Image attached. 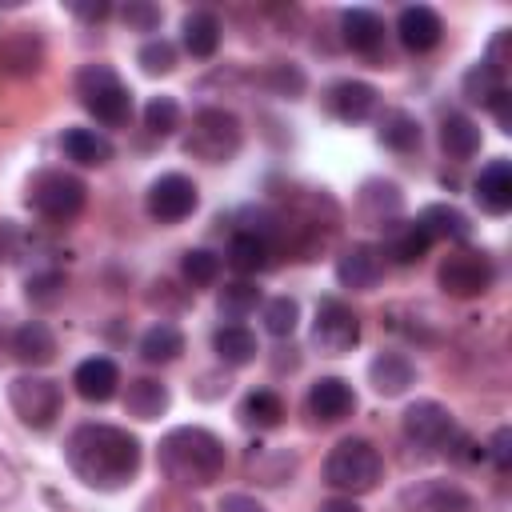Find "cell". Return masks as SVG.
Returning a JSON list of instances; mask_svg holds the SVG:
<instances>
[{
  "mask_svg": "<svg viewBox=\"0 0 512 512\" xmlns=\"http://www.w3.org/2000/svg\"><path fill=\"white\" fill-rule=\"evenodd\" d=\"M140 440L116 424H76L64 440V460L88 488L116 492L140 472Z\"/></svg>",
  "mask_w": 512,
  "mask_h": 512,
  "instance_id": "obj_1",
  "label": "cell"
},
{
  "mask_svg": "<svg viewBox=\"0 0 512 512\" xmlns=\"http://www.w3.org/2000/svg\"><path fill=\"white\" fill-rule=\"evenodd\" d=\"M224 440L208 428H196V424H180L172 432L160 436V448H156V464H160V476L188 492V488H208L212 480H220L224 472Z\"/></svg>",
  "mask_w": 512,
  "mask_h": 512,
  "instance_id": "obj_2",
  "label": "cell"
},
{
  "mask_svg": "<svg viewBox=\"0 0 512 512\" xmlns=\"http://www.w3.org/2000/svg\"><path fill=\"white\" fill-rule=\"evenodd\" d=\"M384 472V460L380 452L372 448V440L364 436H344L328 460H324V480L340 492V496H360V492H372L376 480Z\"/></svg>",
  "mask_w": 512,
  "mask_h": 512,
  "instance_id": "obj_3",
  "label": "cell"
},
{
  "mask_svg": "<svg viewBox=\"0 0 512 512\" xmlns=\"http://www.w3.org/2000/svg\"><path fill=\"white\" fill-rule=\"evenodd\" d=\"M244 144V128L236 120V112L228 108H200L184 132V152L204 160V164H224L240 152Z\"/></svg>",
  "mask_w": 512,
  "mask_h": 512,
  "instance_id": "obj_4",
  "label": "cell"
},
{
  "mask_svg": "<svg viewBox=\"0 0 512 512\" xmlns=\"http://www.w3.org/2000/svg\"><path fill=\"white\" fill-rule=\"evenodd\" d=\"M76 96L108 128H120L132 116V92L124 88V80L108 64H84L76 72Z\"/></svg>",
  "mask_w": 512,
  "mask_h": 512,
  "instance_id": "obj_5",
  "label": "cell"
},
{
  "mask_svg": "<svg viewBox=\"0 0 512 512\" xmlns=\"http://www.w3.org/2000/svg\"><path fill=\"white\" fill-rule=\"evenodd\" d=\"M28 204H32L44 220L68 224V220H76V216L84 212V204H88V184H84L80 176L64 172V168L36 172V176L28 180Z\"/></svg>",
  "mask_w": 512,
  "mask_h": 512,
  "instance_id": "obj_6",
  "label": "cell"
},
{
  "mask_svg": "<svg viewBox=\"0 0 512 512\" xmlns=\"http://www.w3.org/2000/svg\"><path fill=\"white\" fill-rule=\"evenodd\" d=\"M8 404H12V412L20 416L24 428L44 432V428L56 424L64 396H60V384H56V380L36 376V372H24V376H16V380L8 384Z\"/></svg>",
  "mask_w": 512,
  "mask_h": 512,
  "instance_id": "obj_7",
  "label": "cell"
},
{
  "mask_svg": "<svg viewBox=\"0 0 512 512\" xmlns=\"http://www.w3.org/2000/svg\"><path fill=\"white\" fill-rule=\"evenodd\" d=\"M492 280H496V268H492L488 252H476V248H460V252L444 256L436 268V284L456 300L484 296L492 288Z\"/></svg>",
  "mask_w": 512,
  "mask_h": 512,
  "instance_id": "obj_8",
  "label": "cell"
},
{
  "mask_svg": "<svg viewBox=\"0 0 512 512\" xmlns=\"http://www.w3.org/2000/svg\"><path fill=\"white\" fill-rule=\"evenodd\" d=\"M400 432H404V440H408L412 448H420V452H440V448L452 444L456 424H452V412H448L440 400H416V404L404 408Z\"/></svg>",
  "mask_w": 512,
  "mask_h": 512,
  "instance_id": "obj_9",
  "label": "cell"
},
{
  "mask_svg": "<svg viewBox=\"0 0 512 512\" xmlns=\"http://www.w3.org/2000/svg\"><path fill=\"white\" fill-rule=\"evenodd\" d=\"M360 340V316L352 312V304L328 296L316 304V320H312V344L328 356H340V352H352Z\"/></svg>",
  "mask_w": 512,
  "mask_h": 512,
  "instance_id": "obj_10",
  "label": "cell"
},
{
  "mask_svg": "<svg viewBox=\"0 0 512 512\" xmlns=\"http://www.w3.org/2000/svg\"><path fill=\"white\" fill-rule=\"evenodd\" d=\"M196 204H200V192H196V184H192L184 172H164V176H156V180L148 184V192H144V208H148V216L160 220V224H176V220L192 216Z\"/></svg>",
  "mask_w": 512,
  "mask_h": 512,
  "instance_id": "obj_11",
  "label": "cell"
},
{
  "mask_svg": "<svg viewBox=\"0 0 512 512\" xmlns=\"http://www.w3.org/2000/svg\"><path fill=\"white\" fill-rule=\"evenodd\" d=\"M384 276V252L376 244H348L340 256H336V280L352 292H368L376 288Z\"/></svg>",
  "mask_w": 512,
  "mask_h": 512,
  "instance_id": "obj_12",
  "label": "cell"
},
{
  "mask_svg": "<svg viewBox=\"0 0 512 512\" xmlns=\"http://www.w3.org/2000/svg\"><path fill=\"white\" fill-rule=\"evenodd\" d=\"M304 408H308V416H312L316 424H340L344 416H352L356 392H352V384L340 380V376H320V380L308 388Z\"/></svg>",
  "mask_w": 512,
  "mask_h": 512,
  "instance_id": "obj_13",
  "label": "cell"
},
{
  "mask_svg": "<svg viewBox=\"0 0 512 512\" xmlns=\"http://www.w3.org/2000/svg\"><path fill=\"white\" fill-rule=\"evenodd\" d=\"M396 36H400V44L408 48V52H432L436 44H440V36H444V20H440V12L436 8H428V4H408V8H400V16H396Z\"/></svg>",
  "mask_w": 512,
  "mask_h": 512,
  "instance_id": "obj_14",
  "label": "cell"
},
{
  "mask_svg": "<svg viewBox=\"0 0 512 512\" xmlns=\"http://www.w3.org/2000/svg\"><path fill=\"white\" fill-rule=\"evenodd\" d=\"M324 104H328V112H332L336 120H344V124H360V120H368V116L376 112L380 92H376L368 80H336V84L328 88Z\"/></svg>",
  "mask_w": 512,
  "mask_h": 512,
  "instance_id": "obj_15",
  "label": "cell"
},
{
  "mask_svg": "<svg viewBox=\"0 0 512 512\" xmlns=\"http://www.w3.org/2000/svg\"><path fill=\"white\" fill-rule=\"evenodd\" d=\"M44 64V40L36 28H12L0 40V72L4 76H36Z\"/></svg>",
  "mask_w": 512,
  "mask_h": 512,
  "instance_id": "obj_16",
  "label": "cell"
},
{
  "mask_svg": "<svg viewBox=\"0 0 512 512\" xmlns=\"http://www.w3.org/2000/svg\"><path fill=\"white\" fill-rule=\"evenodd\" d=\"M404 508L412 512H472V496L448 480H424L400 496Z\"/></svg>",
  "mask_w": 512,
  "mask_h": 512,
  "instance_id": "obj_17",
  "label": "cell"
},
{
  "mask_svg": "<svg viewBox=\"0 0 512 512\" xmlns=\"http://www.w3.org/2000/svg\"><path fill=\"white\" fill-rule=\"evenodd\" d=\"M72 388H76L84 400H92V404L112 400L116 388H120V368H116V360H108V356H88V360H80L76 372H72Z\"/></svg>",
  "mask_w": 512,
  "mask_h": 512,
  "instance_id": "obj_18",
  "label": "cell"
},
{
  "mask_svg": "<svg viewBox=\"0 0 512 512\" xmlns=\"http://www.w3.org/2000/svg\"><path fill=\"white\" fill-rule=\"evenodd\" d=\"M476 200L492 216H504L512 208V168H508V160H488L480 168V176H476Z\"/></svg>",
  "mask_w": 512,
  "mask_h": 512,
  "instance_id": "obj_19",
  "label": "cell"
},
{
  "mask_svg": "<svg viewBox=\"0 0 512 512\" xmlns=\"http://www.w3.org/2000/svg\"><path fill=\"white\" fill-rule=\"evenodd\" d=\"M220 20L212 16V12H188L184 20H180V44H184V52L192 56V60H212L216 56V48H220Z\"/></svg>",
  "mask_w": 512,
  "mask_h": 512,
  "instance_id": "obj_20",
  "label": "cell"
},
{
  "mask_svg": "<svg viewBox=\"0 0 512 512\" xmlns=\"http://www.w3.org/2000/svg\"><path fill=\"white\" fill-rule=\"evenodd\" d=\"M272 252H276V240H268L252 228H240L228 240V264L236 272H264L272 264Z\"/></svg>",
  "mask_w": 512,
  "mask_h": 512,
  "instance_id": "obj_21",
  "label": "cell"
},
{
  "mask_svg": "<svg viewBox=\"0 0 512 512\" xmlns=\"http://www.w3.org/2000/svg\"><path fill=\"white\" fill-rule=\"evenodd\" d=\"M12 356H16L20 364H32V368L48 364V360L56 356V336H52V328H48L44 320H24V324L12 332Z\"/></svg>",
  "mask_w": 512,
  "mask_h": 512,
  "instance_id": "obj_22",
  "label": "cell"
},
{
  "mask_svg": "<svg viewBox=\"0 0 512 512\" xmlns=\"http://www.w3.org/2000/svg\"><path fill=\"white\" fill-rule=\"evenodd\" d=\"M60 148H64V156L68 160H76V164H84V168H100V164H108L112 160V140L104 136V132H96V128H68L64 136H60Z\"/></svg>",
  "mask_w": 512,
  "mask_h": 512,
  "instance_id": "obj_23",
  "label": "cell"
},
{
  "mask_svg": "<svg viewBox=\"0 0 512 512\" xmlns=\"http://www.w3.org/2000/svg\"><path fill=\"white\" fill-rule=\"evenodd\" d=\"M400 204H404V196H400V188L392 180H364V188H360V212H364L368 224L388 228L400 216Z\"/></svg>",
  "mask_w": 512,
  "mask_h": 512,
  "instance_id": "obj_24",
  "label": "cell"
},
{
  "mask_svg": "<svg viewBox=\"0 0 512 512\" xmlns=\"http://www.w3.org/2000/svg\"><path fill=\"white\" fill-rule=\"evenodd\" d=\"M368 380L380 396H400L412 380H416V368L404 352H380L372 364H368Z\"/></svg>",
  "mask_w": 512,
  "mask_h": 512,
  "instance_id": "obj_25",
  "label": "cell"
},
{
  "mask_svg": "<svg viewBox=\"0 0 512 512\" xmlns=\"http://www.w3.org/2000/svg\"><path fill=\"white\" fill-rule=\"evenodd\" d=\"M432 248L428 232L416 224V220H392L388 224V240H384V256H392L396 264H416L424 252Z\"/></svg>",
  "mask_w": 512,
  "mask_h": 512,
  "instance_id": "obj_26",
  "label": "cell"
},
{
  "mask_svg": "<svg viewBox=\"0 0 512 512\" xmlns=\"http://www.w3.org/2000/svg\"><path fill=\"white\" fill-rule=\"evenodd\" d=\"M168 404H172L168 384H160V380H152V376L128 380V396H124L128 416H136V420H156V416L168 412Z\"/></svg>",
  "mask_w": 512,
  "mask_h": 512,
  "instance_id": "obj_27",
  "label": "cell"
},
{
  "mask_svg": "<svg viewBox=\"0 0 512 512\" xmlns=\"http://www.w3.org/2000/svg\"><path fill=\"white\" fill-rule=\"evenodd\" d=\"M340 32H344V44L352 52H376L384 40V20L372 8H348L340 16Z\"/></svg>",
  "mask_w": 512,
  "mask_h": 512,
  "instance_id": "obj_28",
  "label": "cell"
},
{
  "mask_svg": "<svg viewBox=\"0 0 512 512\" xmlns=\"http://www.w3.org/2000/svg\"><path fill=\"white\" fill-rule=\"evenodd\" d=\"M440 148L452 160H472L480 152V128H476V120L464 116V112H448L440 120Z\"/></svg>",
  "mask_w": 512,
  "mask_h": 512,
  "instance_id": "obj_29",
  "label": "cell"
},
{
  "mask_svg": "<svg viewBox=\"0 0 512 512\" xmlns=\"http://www.w3.org/2000/svg\"><path fill=\"white\" fill-rule=\"evenodd\" d=\"M416 224L428 232V240H456V244H464V240L472 236L468 216H464L460 208H452V204H428V208L416 216Z\"/></svg>",
  "mask_w": 512,
  "mask_h": 512,
  "instance_id": "obj_30",
  "label": "cell"
},
{
  "mask_svg": "<svg viewBox=\"0 0 512 512\" xmlns=\"http://www.w3.org/2000/svg\"><path fill=\"white\" fill-rule=\"evenodd\" d=\"M284 400H280V392H272V388H252L244 400H240V408H236V416L248 424V428H260V432H268V428H276L280 420H284Z\"/></svg>",
  "mask_w": 512,
  "mask_h": 512,
  "instance_id": "obj_31",
  "label": "cell"
},
{
  "mask_svg": "<svg viewBox=\"0 0 512 512\" xmlns=\"http://www.w3.org/2000/svg\"><path fill=\"white\" fill-rule=\"evenodd\" d=\"M380 144L392 148V152H416L420 148V120L404 108H388L380 116V128H376Z\"/></svg>",
  "mask_w": 512,
  "mask_h": 512,
  "instance_id": "obj_32",
  "label": "cell"
},
{
  "mask_svg": "<svg viewBox=\"0 0 512 512\" xmlns=\"http://www.w3.org/2000/svg\"><path fill=\"white\" fill-rule=\"evenodd\" d=\"M212 352L220 356V364L240 368V364H252V360H256L260 344H256V336H252L244 324H224V328H216V336H212Z\"/></svg>",
  "mask_w": 512,
  "mask_h": 512,
  "instance_id": "obj_33",
  "label": "cell"
},
{
  "mask_svg": "<svg viewBox=\"0 0 512 512\" xmlns=\"http://www.w3.org/2000/svg\"><path fill=\"white\" fill-rule=\"evenodd\" d=\"M184 352V332L172 320H156L144 336H140V356L148 364H172Z\"/></svg>",
  "mask_w": 512,
  "mask_h": 512,
  "instance_id": "obj_34",
  "label": "cell"
},
{
  "mask_svg": "<svg viewBox=\"0 0 512 512\" xmlns=\"http://www.w3.org/2000/svg\"><path fill=\"white\" fill-rule=\"evenodd\" d=\"M500 92H504V72L492 68L488 60H476V64L464 72V96H468L472 104H484V108H488Z\"/></svg>",
  "mask_w": 512,
  "mask_h": 512,
  "instance_id": "obj_35",
  "label": "cell"
},
{
  "mask_svg": "<svg viewBox=\"0 0 512 512\" xmlns=\"http://www.w3.org/2000/svg\"><path fill=\"white\" fill-rule=\"evenodd\" d=\"M248 468H252L264 484H284V480L292 476V468H296V456L284 452V448H264V444H256V448L248 452Z\"/></svg>",
  "mask_w": 512,
  "mask_h": 512,
  "instance_id": "obj_36",
  "label": "cell"
},
{
  "mask_svg": "<svg viewBox=\"0 0 512 512\" xmlns=\"http://www.w3.org/2000/svg\"><path fill=\"white\" fill-rule=\"evenodd\" d=\"M220 256L212 252V248H188L184 256H180V272H184V280L192 284V288H212L216 280H220Z\"/></svg>",
  "mask_w": 512,
  "mask_h": 512,
  "instance_id": "obj_37",
  "label": "cell"
},
{
  "mask_svg": "<svg viewBox=\"0 0 512 512\" xmlns=\"http://www.w3.org/2000/svg\"><path fill=\"white\" fill-rule=\"evenodd\" d=\"M216 304H220V316L224 320H240V316H248L260 304V288L252 280H232V284L220 288V300Z\"/></svg>",
  "mask_w": 512,
  "mask_h": 512,
  "instance_id": "obj_38",
  "label": "cell"
},
{
  "mask_svg": "<svg viewBox=\"0 0 512 512\" xmlns=\"http://www.w3.org/2000/svg\"><path fill=\"white\" fill-rule=\"evenodd\" d=\"M144 128L152 136H172L180 128V104L172 96H152L144 104Z\"/></svg>",
  "mask_w": 512,
  "mask_h": 512,
  "instance_id": "obj_39",
  "label": "cell"
},
{
  "mask_svg": "<svg viewBox=\"0 0 512 512\" xmlns=\"http://www.w3.org/2000/svg\"><path fill=\"white\" fill-rule=\"evenodd\" d=\"M136 64H140L148 76H168V72L176 68V48H172L164 36L144 40V44H140V52H136Z\"/></svg>",
  "mask_w": 512,
  "mask_h": 512,
  "instance_id": "obj_40",
  "label": "cell"
},
{
  "mask_svg": "<svg viewBox=\"0 0 512 512\" xmlns=\"http://www.w3.org/2000/svg\"><path fill=\"white\" fill-rule=\"evenodd\" d=\"M296 320H300V304L292 296H272L264 304V328L272 336H292L296 332Z\"/></svg>",
  "mask_w": 512,
  "mask_h": 512,
  "instance_id": "obj_41",
  "label": "cell"
},
{
  "mask_svg": "<svg viewBox=\"0 0 512 512\" xmlns=\"http://www.w3.org/2000/svg\"><path fill=\"white\" fill-rule=\"evenodd\" d=\"M24 296H28L36 308H52V304L64 296V276H60V272H36V276H28V284H24Z\"/></svg>",
  "mask_w": 512,
  "mask_h": 512,
  "instance_id": "obj_42",
  "label": "cell"
},
{
  "mask_svg": "<svg viewBox=\"0 0 512 512\" xmlns=\"http://www.w3.org/2000/svg\"><path fill=\"white\" fill-rule=\"evenodd\" d=\"M264 84L276 92V96H300L304 92V72L296 68V64H284V60H276L268 72H264Z\"/></svg>",
  "mask_w": 512,
  "mask_h": 512,
  "instance_id": "obj_43",
  "label": "cell"
},
{
  "mask_svg": "<svg viewBox=\"0 0 512 512\" xmlns=\"http://www.w3.org/2000/svg\"><path fill=\"white\" fill-rule=\"evenodd\" d=\"M140 512H204L188 492H180V488H168V492H156V496H148L144 500V508Z\"/></svg>",
  "mask_w": 512,
  "mask_h": 512,
  "instance_id": "obj_44",
  "label": "cell"
},
{
  "mask_svg": "<svg viewBox=\"0 0 512 512\" xmlns=\"http://www.w3.org/2000/svg\"><path fill=\"white\" fill-rule=\"evenodd\" d=\"M124 24L132 28V32H152L156 24H160V8H152V4H144V0H132V4H124Z\"/></svg>",
  "mask_w": 512,
  "mask_h": 512,
  "instance_id": "obj_45",
  "label": "cell"
},
{
  "mask_svg": "<svg viewBox=\"0 0 512 512\" xmlns=\"http://www.w3.org/2000/svg\"><path fill=\"white\" fill-rule=\"evenodd\" d=\"M508 440H512V432H508V428H496V436H492V444H488V456H492L496 472H508Z\"/></svg>",
  "mask_w": 512,
  "mask_h": 512,
  "instance_id": "obj_46",
  "label": "cell"
},
{
  "mask_svg": "<svg viewBox=\"0 0 512 512\" xmlns=\"http://www.w3.org/2000/svg\"><path fill=\"white\" fill-rule=\"evenodd\" d=\"M16 492H20V476H16V468L8 464V456L0 452V504H8Z\"/></svg>",
  "mask_w": 512,
  "mask_h": 512,
  "instance_id": "obj_47",
  "label": "cell"
},
{
  "mask_svg": "<svg viewBox=\"0 0 512 512\" xmlns=\"http://www.w3.org/2000/svg\"><path fill=\"white\" fill-rule=\"evenodd\" d=\"M220 512H264L252 496H244V492H228L224 500H220Z\"/></svg>",
  "mask_w": 512,
  "mask_h": 512,
  "instance_id": "obj_48",
  "label": "cell"
},
{
  "mask_svg": "<svg viewBox=\"0 0 512 512\" xmlns=\"http://www.w3.org/2000/svg\"><path fill=\"white\" fill-rule=\"evenodd\" d=\"M316 512H360V504H356L352 496H332V500H324Z\"/></svg>",
  "mask_w": 512,
  "mask_h": 512,
  "instance_id": "obj_49",
  "label": "cell"
},
{
  "mask_svg": "<svg viewBox=\"0 0 512 512\" xmlns=\"http://www.w3.org/2000/svg\"><path fill=\"white\" fill-rule=\"evenodd\" d=\"M108 12H112V8H108L104 0H100V4H76V16H80V20H104Z\"/></svg>",
  "mask_w": 512,
  "mask_h": 512,
  "instance_id": "obj_50",
  "label": "cell"
}]
</instances>
